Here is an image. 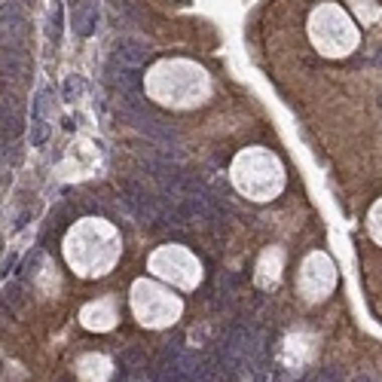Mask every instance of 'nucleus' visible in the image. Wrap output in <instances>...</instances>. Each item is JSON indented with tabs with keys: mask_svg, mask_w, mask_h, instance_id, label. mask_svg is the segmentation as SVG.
<instances>
[{
	"mask_svg": "<svg viewBox=\"0 0 382 382\" xmlns=\"http://www.w3.org/2000/svg\"><path fill=\"white\" fill-rule=\"evenodd\" d=\"M25 132V117H22V107L13 95H7L0 101V141H16Z\"/></svg>",
	"mask_w": 382,
	"mask_h": 382,
	"instance_id": "nucleus-1",
	"label": "nucleus"
},
{
	"mask_svg": "<svg viewBox=\"0 0 382 382\" xmlns=\"http://www.w3.org/2000/svg\"><path fill=\"white\" fill-rule=\"evenodd\" d=\"M150 55V46L144 40H138V37H123V40L117 43V58L120 64H129V67H141Z\"/></svg>",
	"mask_w": 382,
	"mask_h": 382,
	"instance_id": "nucleus-2",
	"label": "nucleus"
},
{
	"mask_svg": "<svg viewBox=\"0 0 382 382\" xmlns=\"http://www.w3.org/2000/svg\"><path fill=\"white\" fill-rule=\"evenodd\" d=\"M98 25V0H80L73 13V31L80 37H89Z\"/></svg>",
	"mask_w": 382,
	"mask_h": 382,
	"instance_id": "nucleus-3",
	"label": "nucleus"
},
{
	"mask_svg": "<svg viewBox=\"0 0 382 382\" xmlns=\"http://www.w3.org/2000/svg\"><path fill=\"white\" fill-rule=\"evenodd\" d=\"M25 70H28V64H25V55L19 49H13V46L0 49V73H7V76H13V80H19V76H25Z\"/></svg>",
	"mask_w": 382,
	"mask_h": 382,
	"instance_id": "nucleus-4",
	"label": "nucleus"
},
{
	"mask_svg": "<svg viewBox=\"0 0 382 382\" xmlns=\"http://www.w3.org/2000/svg\"><path fill=\"white\" fill-rule=\"evenodd\" d=\"M49 141V123L46 117H34V132H31V144L34 147H43Z\"/></svg>",
	"mask_w": 382,
	"mask_h": 382,
	"instance_id": "nucleus-5",
	"label": "nucleus"
},
{
	"mask_svg": "<svg viewBox=\"0 0 382 382\" xmlns=\"http://www.w3.org/2000/svg\"><path fill=\"white\" fill-rule=\"evenodd\" d=\"M61 25H64V13H61V7H55V10H52V25L46 28V34H49L52 43L61 40Z\"/></svg>",
	"mask_w": 382,
	"mask_h": 382,
	"instance_id": "nucleus-6",
	"label": "nucleus"
},
{
	"mask_svg": "<svg viewBox=\"0 0 382 382\" xmlns=\"http://www.w3.org/2000/svg\"><path fill=\"white\" fill-rule=\"evenodd\" d=\"M120 361H123V367H135V364H141V361H144V352H141L138 346H129V349H123Z\"/></svg>",
	"mask_w": 382,
	"mask_h": 382,
	"instance_id": "nucleus-7",
	"label": "nucleus"
},
{
	"mask_svg": "<svg viewBox=\"0 0 382 382\" xmlns=\"http://www.w3.org/2000/svg\"><path fill=\"white\" fill-rule=\"evenodd\" d=\"M80 89H83V83L73 80V76H67V80H64V101H73L76 95H80Z\"/></svg>",
	"mask_w": 382,
	"mask_h": 382,
	"instance_id": "nucleus-8",
	"label": "nucleus"
},
{
	"mask_svg": "<svg viewBox=\"0 0 382 382\" xmlns=\"http://www.w3.org/2000/svg\"><path fill=\"white\" fill-rule=\"evenodd\" d=\"M37 260H40V251H31V254L22 260V275H34V266H37Z\"/></svg>",
	"mask_w": 382,
	"mask_h": 382,
	"instance_id": "nucleus-9",
	"label": "nucleus"
},
{
	"mask_svg": "<svg viewBox=\"0 0 382 382\" xmlns=\"http://www.w3.org/2000/svg\"><path fill=\"white\" fill-rule=\"evenodd\" d=\"M31 217H34V208H28V211H22V214H19V220H16V229H22V226H25V223H28Z\"/></svg>",
	"mask_w": 382,
	"mask_h": 382,
	"instance_id": "nucleus-10",
	"label": "nucleus"
},
{
	"mask_svg": "<svg viewBox=\"0 0 382 382\" xmlns=\"http://www.w3.org/2000/svg\"><path fill=\"white\" fill-rule=\"evenodd\" d=\"M13 266H16V254H10V257L4 260V266H0V275H7V272L13 269Z\"/></svg>",
	"mask_w": 382,
	"mask_h": 382,
	"instance_id": "nucleus-11",
	"label": "nucleus"
},
{
	"mask_svg": "<svg viewBox=\"0 0 382 382\" xmlns=\"http://www.w3.org/2000/svg\"><path fill=\"white\" fill-rule=\"evenodd\" d=\"M70 4H73V7H76V4H80V0H70Z\"/></svg>",
	"mask_w": 382,
	"mask_h": 382,
	"instance_id": "nucleus-12",
	"label": "nucleus"
}]
</instances>
